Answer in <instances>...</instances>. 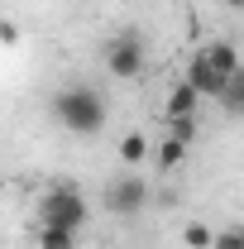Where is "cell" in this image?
<instances>
[{
	"label": "cell",
	"mask_w": 244,
	"mask_h": 249,
	"mask_svg": "<svg viewBox=\"0 0 244 249\" xmlns=\"http://www.w3.org/2000/svg\"><path fill=\"white\" fill-rule=\"evenodd\" d=\"M53 120H58L67 134L91 139V134H101L105 120H110V101L96 91V87H87V82H72V87H62V91L53 96Z\"/></svg>",
	"instance_id": "obj_1"
},
{
	"label": "cell",
	"mask_w": 244,
	"mask_h": 249,
	"mask_svg": "<svg viewBox=\"0 0 244 249\" xmlns=\"http://www.w3.org/2000/svg\"><path fill=\"white\" fill-rule=\"evenodd\" d=\"M87 220H91V206H87V196L72 182H58V187H48L38 196V225H62V230H77L82 235Z\"/></svg>",
	"instance_id": "obj_2"
},
{
	"label": "cell",
	"mask_w": 244,
	"mask_h": 249,
	"mask_svg": "<svg viewBox=\"0 0 244 249\" xmlns=\"http://www.w3.org/2000/svg\"><path fill=\"white\" fill-rule=\"evenodd\" d=\"M101 62H105V72H110L115 82H139V77L149 72V48H144V38H139V34L129 29V34L105 38Z\"/></svg>",
	"instance_id": "obj_3"
},
{
	"label": "cell",
	"mask_w": 244,
	"mask_h": 249,
	"mask_svg": "<svg viewBox=\"0 0 244 249\" xmlns=\"http://www.w3.org/2000/svg\"><path fill=\"white\" fill-rule=\"evenodd\" d=\"M149 196H153V187L139 178V173H120V178H110L105 182V211L110 216H139L144 206H149Z\"/></svg>",
	"instance_id": "obj_4"
},
{
	"label": "cell",
	"mask_w": 244,
	"mask_h": 249,
	"mask_svg": "<svg viewBox=\"0 0 244 249\" xmlns=\"http://www.w3.org/2000/svg\"><path fill=\"white\" fill-rule=\"evenodd\" d=\"M182 82H187V87H192L196 96H201V101H206V96L215 101V96L225 91V82H230V77H220V72H215L211 62H206L201 53H196V58L187 62V77H182Z\"/></svg>",
	"instance_id": "obj_5"
},
{
	"label": "cell",
	"mask_w": 244,
	"mask_h": 249,
	"mask_svg": "<svg viewBox=\"0 0 244 249\" xmlns=\"http://www.w3.org/2000/svg\"><path fill=\"white\" fill-rule=\"evenodd\" d=\"M201 58L211 62L220 77H235V72L244 67V58H240V43H235V38H215V43H206V48H201Z\"/></svg>",
	"instance_id": "obj_6"
},
{
	"label": "cell",
	"mask_w": 244,
	"mask_h": 249,
	"mask_svg": "<svg viewBox=\"0 0 244 249\" xmlns=\"http://www.w3.org/2000/svg\"><path fill=\"white\" fill-rule=\"evenodd\" d=\"M196 106H201V96L192 91L187 82H177V87L168 91V106H163V110H168V120H182V115H196Z\"/></svg>",
	"instance_id": "obj_7"
},
{
	"label": "cell",
	"mask_w": 244,
	"mask_h": 249,
	"mask_svg": "<svg viewBox=\"0 0 244 249\" xmlns=\"http://www.w3.org/2000/svg\"><path fill=\"white\" fill-rule=\"evenodd\" d=\"M34 245H38V249H77V230H62V225H38Z\"/></svg>",
	"instance_id": "obj_8"
},
{
	"label": "cell",
	"mask_w": 244,
	"mask_h": 249,
	"mask_svg": "<svg viewBox=\"0 0 244 249\" xmlns=\"http://www.w3.org/2000/svg\"><path fill=\"white\" fill-rule=\"evenodd\" d=\"M215 101H220V110H225V115H244V67L225 82V91L215 96Z\"/></svg>",
	"instance_id": "obj_9"
},
{
	"label": "cell",
	"mask_w": 244,
	"mask_h": 249,
	"mask_svg": "<svg viewBox=\"0 0 244 249\" xmlns=\"http://www.w3.org/2000/svg\"><path fill=\"white\" fill-rule=\"evenodd\" d=\"M153 163H158L163 173H177V168L187 163V144H177V139H163V144H158V154H153Z\"/></svg>",
	"instance_id": "obj_10"
},
{
	"label": "cell",
	"mask_w": 244,
	"mask_h": 249,
	"mask_svg": "<svg viewBox=\"0 0 244 249\" xmlns=\"http://www.w3.org/2000/svg\"><path fill=\"white\" fill-rule=\"evenodd\" d=\"M144 158H149V139H144L139 129H129V134L120 139V163L134 168V163H144Z\"/></svg>",
	"instance_id": "obj_11"
},
{
	"label": "cell",
	"mask_w": 244,
	"mask_h": 249,
	"mask_svg": "<svg viewBox=\"0 0 244 249\" xmlns=\"http://www.w3.org/2000/svg\"><path fill=\"white\" fill-rule=\"evenodd\" d=\"M215 230L206 225V220H187L182 225V249H211Z\"/></svg>",
	"instance_id": "obj_12"
},
{
	"label": "cell",
	"mask_w": 244,
	"mask_h": 249,
	"mask_svg": "<svg viewBox=\"0 0 244 249\" xmlns=\"http://www.w3.org/2000/svg\"><path fill=\"white\" fill-rule=\"evenodd\" d=\"M168 139H177L192 149V139H196V115H182V120H168Z\"/></svg>",
	"instance_id": "obj_13"
},
{
	"label": "cell",
	"mask_w": 244,
	"mask_h": 249,
	"mask_svg": "<svg viewBox=\"0 0 244 249\" xmlns=\"http://www.w3.org/2000/svg\"><path fill=\"white\" fill-rule=\"evenodd\" d=\"M211 249H244V225H220Z\"/></svg>",
	"instance_id": "obj_14"
},
{
	"label": "cell",
	"mask_w": 244,
	"mask_h": 249,
	"mask_svg": "<svg viewBox=\"0 0 244 249\" xmlns=\"http://www.w3.org/2000/svg\"><path fill=\"white\" fill-rule=\"evenodd\" d=\"M0 43H19V24H10V19H0Z\"/></svg>",
	"instance_id": "obj_15"
},
{
	"label": "cell",
	"mask_w": 244,
	"mask_h": 249,
	"mask_svg": "<svg viewBox=\"0 0 244 249\" xmlns=\"http://www.w3.org/2000/svg\"><path fill=\"white\" fill-rule=\"evenodd\" d=\"M230 10H244V0H230Z\"/></svg>",
	"instance_id": "obj_16"
},
{
	"label": "cell",
	"mask_w": 244,
	"mask_h": 249,
	"mask_svg": "<svg viewBox=\"0 0 244 249\" xmlns=\"http://www.w3.org/2000/svg\"><path fill=\"white\" fill-rule=\"evenodd\" d=\"M220 5H230V0H220Z\"/></svg>",
	"instance_id": "obj_17"
}]
</instances>
